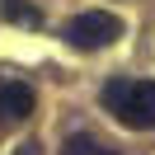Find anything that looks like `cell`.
I'll return each instance as SVG.
<instances>
[{
    "label": "cell",
    "instance_id": "cell-4",
    "mask_svg": "<svg viewBox=\"0 0 155 155\" xmlns=\"http://www.w3.org/2000/svg\"><path fill=\"white\" fill-rule=\"evenodd\" d=\"M0 10H5V19H10L14 28H38V24H42L38 5H28V0H5Z\"/></svg>",
    "mask_w": 155,
    "mask_h": 155
},
{
    "label": "cell",
    "instance_id": "cell-2",
    "mask_svg": "<svg viewBox=\"0 0 155 155\" xmlns=\"http://www.w3.org/2000/svg\"><path fill=\"white\" fill-rule=\"evenodd\" d=\"M66 38L80 52H99V47H108V42L122 38V19L108 14V10H85V14H75L66 24Z\"/></svg>",
    "mask_w": 155,
    "mask_h": 155
},
{
    "label": "cell",
    "instance_id": "cell-3",
    "mask_svg": "<svg viewBox=\"0 0 155 155\" xmlns=\"http://www.w3.org/2000/svg\"><path fill=\"white\" fill-rule=\"evenodd\" d=\"M28 113H33V89L24 80L0 85V122H24Z\"/></svg>",
    "mask_w": 155,
    "mask_h": 155
},
{
    "label": "cell",
    "instance_id": "cell-1",
    "mask_svg": "<svg viewBox=\"0 0 155 155\" xmlns=\"http://www.w3.org/2000/svg\"><path fill=\"white\" fill-rule=\"evenodd\" d=\"M104 104L132 132H155V80H108Z\"/></svg>",
    "mask_w": 155,
    "mask_h": 155
},
{
    "label": "cell",
    "instance_id": "cell-5",
    "mask_svg": "<svg viewBox=\"0 0 155 155\" xmlns=\"http://www.w3.org/2000/svg\"><path fill=\"white\" fill-rule=\"evenodd\" d=\"M61 155H99V141H94V136H71Z\"/></svg>",
    "mask_w": 155,
    "mask_h": 155
}]
</instances>
